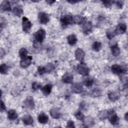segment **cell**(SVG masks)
Wrapping results in <instances>:
<instances>
[{
  "label": "cell",
  "mask_w": 128,
  "mask_h": 128,
  "mask_svg": "<svg viewBox=\"0 0 128 128\" xmlns=\"http://www.w3.org/2000/svg\"><path fill=\"white\" fill-rule=\"evenodd\" d=\"M84 122L86 126H90L94 124V120L92 117L88 116L84 119Z\"/></svg>",
  "instance_id": "obj_28"
},
{
  "label": "cell",
  "mask_w": 128,
  "mask_h": 128,
  "mask_svg": "<svg viewBox=\"0 0 128 128\" xmlns=\"http://www.w3.org/2000/svg\"><path fill=\"white\" fill-rule=\"evenodd\" d=\"M60 22L63 26H66L73 23L72 16L70 15H64L61 17Z\"/></svg>",
  "instance_id": "obj_7"
},
{
  "label": "cell",
  "mask_w": 128,
  "mask_h": 128,
  "mask_svg": "<svg viewBox=\"0 0 128 128\" xmlns=\"http://www.w3.org/2000/svg\"><path fill=\"white\" fill-rule=\"evenodd\" d=\"M116 5L119 8H122L123 6V2L122 1H116L115 2Z\"/></svg>",
  "instance_id": "obj_39"
},
{
  "label": "cell",
  "mask_w": 128,
  "mask_h": 128,
  "mask_svg": "<svg viewBox=\"0 0 128 128\" xmlns=\"http://www.w3.org/2000/svg\"><path fill=\"white\" fill-rule=\"evenodd\" d=\"M102 2L105 7L108 8L111 7L114 2L112 0H102Z\"/></svg>",
  "instance_id": "obj_35"
},
{
  "label": "cell",
  "mask_w": 128,
  "mask_h": 128,
  "mask_svg": "<svg viewBox=\"0 0 128 128\" xmlns=\"http://www.w3.org/2000/svg\"><path fill=\"white\" fill-rule=\"evenodd\" d=\"M66 128H74L75 126L74 122L71 120H70L67 122V125L66 126Z\"/></svg>",
  "instance_id": "obj_38"
},
{
  "label": "cell",
  "mask_w": 128,
  "mask_h": 128,
  "mask_svg": "<svg viewBox=\"0 0 128 128\" xmlns=\"http://www.w3.org/2000/svg\"><path fill=\"white\" fill-rule=\"evenodd\" d=\"M84 52L80 48H78L75 51V58L78 61H82L84 57Z\"/></svg>",
  "instance_id": "obj_14"
},
{
  "label": "cell",
  "mask_w": 128,
  "mask_h": 128,
  "mask_svg": "<svg viewBox=\"0 0 128 128\" xmlns=\"http://www.w3.org/2000/svg\"><path fill=\"white\" fill-rule=\"evenodd\" d=\"M80 1L79 0H68V2L70 3V4H74L75 3H76V2H78Z\"/></svg>",
  "instance_id": "obj_43"
},
{
  "label": "cell",
  "mask_w": 128,
  "mask_h": 128,
  "mask_svg": "<svg viewBox=\"0 0 128 128\" xmlns=\"http://www.w3.org/2000/svg\"><path fill=\"white\" fill-rule=\"evenodd\" d=\"M54 69V66L52 63H48L44 66H38V73L40 75H42L45 73L50 72Z\"/></svg>",
  "instance_id": "obj_1"
},
{
  "label": "cell",
  "mask_w": 128,
  "mask_h": 128,
  "mask_svg": "<svg viewBox=\"0 0 128 128\" xmlns=\"http://www.w3.org/2000/svg\"><path fill=\"white\" fill-rule=\"evenodd\" d=\"M102 48V44L100 42H94L92 45V48L96 51V52H98Z\"/></svg>",
  "instance_id": "obj_32"
},
{
  "label": "cell",
  "mask_w": 128,
  "mask_h": 128,
  "mask_svg": "<svg viewBox=\"0 0 128 128\" xmlns=\"http://www.w3.org/2000/svg\"><path fill=\"white\" fill-rule=\"evenodd\" d=\"M67 40L70 45L74 46L77 42L78 39L76 36L74 34H71L68 36Z\"/></svg>",
  "instance_id": "obj_23"
},
{
  "label": "cell",
  "mask_w": 128,
  "mask_h": 128,
  "mask_svg": "<svg viewBox=\"0 0 128 128\" xmlns=\"http://www.w3.org/2000/svg\"><path fill=\"white\" fill-rule=\"evenodd\" d=\"M110 114V110H104L98 112V118L100 120H104L108 118Z\"/></svg>",
  "instance_id": "obj_22"
},
{
  "label": "cell",
  "mask_w": 128,
  "mask_h": 128,
  "mask_svg": "<svg viewBox=\"0 0 128 128\" xmlns=\"http://www.w3.org/2000/svg\"><path fill=\"white\" fill-rule=\"evenodd\" d=\"M108 98L109 100L112 102H115L118 100L120 98V94L117 92H110L108 94Z\"/></svg>",
  "instance_id": "obj_17"
},
{
  "label": "cell",
  "mask_w": 128,
  "mask_h": 128,
  "mask_svg": "<svg viewBox=\"0 0 128 128\" xmlns=\"http://www.w3.org/2000/svg\"><path fill=\"white\" fill-rule=\"evenodd\" d=\"M124 119H125L126 121L128 120V112H126V113L125 114V115H124Z\"/></svg>",
  "instance_id": "obj_44"
},
{
  "label": "cell",
  "mask_w": 128,
  "mask_h": 128,
  "mask_svg": "<svg viewBox=\"0 0 128 128\" xmlns=\"http://www.w3.org/2000/svg\"><path fill=\"white\" fill-rule=\"evenodd\" d=\"M84 18L82 16L80 15H76L72 16V22L73 23L76 24H80L83 22L84 21Z\"/></svg>",
  "instance_id": "obj_25"
},
{
  "label": "cell",
  "mask_w": 128,
  "mask_h": 128,
  "mask_svg": "<svg viewBox=\"0 0 128 128\" xmlns=\"http://www.w3.org/2000/svg\"><path fill=\"white\" fill-rule=\"evenodd\" d=\"M71 90L75 94H80L83 91L82 86L79 83H74L71 86Z\"/></svg>",
  "instance_id": "obj_12"
},
{
  "label": "cell",
  "mask_w": 128,
  "mask_h": 128,
  "mask_svg": "<svg viewBox=\"0 0 128 128\" xmlns=\"http://www.w3.org/2000/svg\"><path fill=\"white\" fill-rule=\"evenodd\" d=\"M80 108L82 110H84V108H86V104H85V103L84 102H81L80 104Z\"/></svg>",
  "instance_id": "obj_41"
},
{
  "label": "cell",
  "mask_w": 128,
  "mask_h": 128,
  "mask_svg": "<svg viewBox=\"0 0 128 128\" xmlns=\"http://www.w3.org/2000/svg\"><path fill=\"white\" fill-rule=\"evenodd\" d=\"M19 56L22 59L26 58L28 56V51L26 48H22L19 50Z\"/></svg>",
  "instance_id": "obj_30"
},
{
  "label": "cell",
  "mask_w": 128,
  "mask_h": 128,
  "mask_svg": "<svg viewBox=\"0 0 128 128\" xmlns=\"http://www.w3.org/2000/svg\"><path fill=\"white\" fill-rule=\"evenodd\" d=\"M52 86L50 84H47L44 86L42 87L41 88L42 92L44 96L49 95L52 92Z\"/></svg>",
  "instance_id": "obj_21"
},
{
  "label": "cell",
  "mask_w": 128,
  "mask_h": 128,
  "mask_svg": "<svg viewBox=\"0 0 128 128\" xmlns=\"http://www.w3.org/2000/svg\"><path fill=\"white\" fill-rule=\"evenodd\" d=\"M94 79L90 77H88L86 78L83 81L84 84L88 88L92 86L94 84Z\"/></svg>",
  "instance_id": "obj_29"
},
{
  "label": "cell",
  "mask_w": 128,
  "mask_h": 128,
  "mask_svg": "<svg viewBox=\"0 0 128 128\" xmlns=\"http://www.w3.org/2000/svg\"><path fill=\"white\" fill-rule=\"evenodd\" d=\"M0 10L4 12H9L11 10L10 2L8 0L3 1L0 4Z\"/></svg>",
  "instance_id": "obj_20"
},
{
  "label": "cell",
  "mask_w": 128,
  "mask_h": 128,
  "mask_svg": "<svg viewBox=\"0 0 128 128\" xmlns=\"http://www.w3.org/2000/svg\"><path fill=\"white\" fill-rule=\"evenodd\" d=\"M109 122L114 126L118 125L119 123V118L117 114L112 110H110V114L108 116Z\"/></svg>",
  "instance_id": "obj_4"
},
{
  "label": "cell",
  "mask_w": 128,
  "mask_h": 128,
  "mask_svg": "<svg viewBox=\"0 0 128 128\" xmlns=\"http://www.w3.org/2000/svg\"><path fill=\"white\" fill-rule=\"evenodd\" d=\"M18 114L14 110H10L8 112V118L10 120H14L18 118Z\"/></svg>",
  "instance_id": "obj_26"
},
{
  "label": "cell",
  "mask_w": 128,
  "mask_h": 128,
  "mask_svg": "<svg viewBox=\"0 0 128 128\" xmlns=\"http://www.w3.org/2000/svg\"><path fill=\"white\" fill-rule=\"evenodd\" d=\"M126 26L124 24H120L114 30L116 34H122L126 32Z\"/></svg>",
  "instance_id": "obj_13"
},
{
  "label": "cell",
  "mask_w": 128,
  "mask_h": 128,
  "mask_svg": "<svg viewBox=\"0 0 128 128\" xmlns=\"http://www.w3.org/2000/svg\"><path fill=\"white\" fill-rule=\"evenodd\" d=\"M12 12L15 16H20L23 14V10L20 6H17L14 8Z\"/></svg>",
  "instance_id": "obj_27"
},
{
  "label": "cell",
  "mask_w": 128,
  "mask_h": 128,
  "mask_svg": "<svg viewBox=\"0 0 128 128\" xmlns=\"http://www.w3.org/2000/svg\"><path fill=\"white\" fill-rule=\"evenodd\" d=\"M8 70V66L5 64H2L0 66V72L2 74H7Z\"/></svg>",
  "instance_id": "obj_31"
},
{
  "label": "cell",
  "mask_w": 128,
  "mask_h": 128,
  "mask_svg": "<svg viewBox=\"0 0 128 128\" xmlns=\"http://www.w3.org/2000/svg\"><path fill=\"white\" fill-rule=\"evenodd\" d=\"M92 25L90 22H85L82 26V31L86 34H89L92 32Z\"/></svg>",
  "instance_id": "obj_10"
},
{
  "label": "cell",
  "mask_w": 128,
  "mask_h": 128,
  "mask_svg": "<svg viewBox=\"0 0 128 128\" xmlns=\"http://www.w3.org/2000/svg\"><path fill=\"white\" fill-rule=\"evenodd\" d=\"M101 94H102V92L100 90L95 89L92 92L90 95L92 96L98 97V96H100L101 95Z\"/></svg>",
  "instance_id": "obj_34"
},
{
  "label": "cell",
  "mask_w": 128,
  "mask_h": 128,
  "mask_svg": "<svg viewBox=\"0 0 128 128\" xmlns=\"http://www.w3.org/2000/svg\"><path fill=\"white\" fill-rule=\"evenodd\" d=\"M6 110V106L4 104V103L2 102V100H0V110Z\"/></svg>",
  "instance_id": "obj_40"
},
{
  "label": "cell",
  "mask_w": 128,
  "mask_h": 128,
  "mask_svg": "<svg viewBox=\"0 0 128 128\" xmlns=\"http://www.w3.org/2000/svg\"><path fill=\"white\" fill-rule=\"evenodd\" d=\"M35 40L37 42L42 43L46 38V32L44 30L40 28L34 34Z\"/></svg>",
  "instance_id": "obj_3"
},
{
  "label": "cell",
  "mask_w": 128,
  "mask_h": 128,
  "mask_svg": "<svg viewBox=\"0 0 128 128\" xmlns=\"http://www.w3.org/2000/svg\"><path fill=\"white\" fill-rule=\"evenodd\" d=\"M22 120L24 124L28 126L33 124L34 120L32 116L30 114H25L22 118Z\"/></svg>",
  "instance_id": "obj_19"
},
{
  "label": "cell",
  "mask_w": 128,
  "mask_h": 128,
  "mask_svg": "<svg viewBox=\"0 0 128 128\" xmlns=\"http://www.w3.org/2000/svg\"><path fill=\"white\" fill-rule=\"evenodd\" d=\"M77 70L79 74L82 76H86L88 74L90 70L87 65L84 62H82L77 66Z\"/></svg>",
  "instance_id": "obj_2"
},
{
  "label": "cell",
  "mask_w": 128,
  "mask_h": 128,
  "mask_svg": "<svg viewBox=\"0 0 128 128\" xmlns=\"http://www.w3.org/2000/svg\"><path fill=\"white\" fill-rule=\"evenodd\" d=\"M32 58L31 56H28L26 58L22 59L20 62V66L22 68H26L29 66L31 63Z\"/></svg>",
  "instance_id": "obj_11"
},
{
  "label": "cell",
  "mask_w": 128,
  "mask_h": 128,
  "mask_svg": "<svg viewBox=\"0 0 128 128\" xmlns=\"http://www.w3.org/2000/svg\"><path fill=\"white\" fill-rule=\"evenodd\" d=\"M110 49H111L112 54L114 56H117L120 54V49L116 44L112 45L110 47Z\"/></svg>",
  "instance_id": "obj_24"
},
{
  "label": "cell",
  "mask_w": 128,
  "mask_h": 128,
  "mask_svg": "<svg viewBox=\"0 0 128 128\" xmlns=\"http://www.w3.org/2000/svg\"><path fill=\"white\" fill-rule=\"evenodd\" d=\"M116 35L114 30H108V31H107L106 32V36L108 38H109L110 40L112 39L114 36Z\"/></svg>",
  "instance_id": "obj_36"
},
{
  "label": "cell",
  "mask_w": 128,
  "mask_h": 128,
  "mask_svg": "<svg viewBox=\"0 0 128 128\" xmlns=\"http://www.w3.org/2000/svg\"><path fill=\"white\" fill-rule=\"evenodd\" d=\"M74 79L73 75L69 72H66L62 77V81L66 84H70L72 82Z\"/></svg>",
  "instance_id": "obj_16"
},
{
  "label": "cell",
  "mask_w": 128,
  "mask_h": 128,
  "mask_svg": "<svg viewBox=\"0 0 128 128\" xmlns=\"http://www.w3.org/2000/svg\"><path fill=\"white\" fill-rule=\"evenodd\" d=\"M41 87V84L37 82H34L32 84V88L34 90H37Z\"/></svg>",
  "instance_id": "obj_37"
},
{
  "label": "cell",
  "mask_w": 128,
  "mask_h": 128,
  "mask_svg": "<svg viewBox=\"0 0 128 128\" xmlns=\"http://www.w3.org/2000/svg\"><path fill=\"white\" fill-rule=\"evenodd\" d=\"M38 18L40 22L43 24H46L50 20V16L48 14L44 12H40Z\"/></svg>",
  "instance_id": "obj_8"
},
{
  "label": "cell",
  "mask_w": 128,
  "mask_h": 128,
  "mask_svg": "<svg viewBox=\"0 0 128 128\" xmlns=\"http://www.w3.org/2000/svg\"><path fill=\"white\" fill-rule=\"evenodd\" d=\"M38 120L40 124H45L48 120V116L44 112H42L38 115Z\"/></svg>",
  "instance_id": "obj_18"
},
{
  "label": "cell",
  "mask_w": 128,
  "mask_h": 128,
  "mask_svg": "<svg viewBox=\"0 0 128 128\" xmlns=\"http://www.w3.org/2000/svg\"><path fill=\"white\" fill-rule=\"evenodd\" d=\"M24 104L27 108L30 110L34 109L35 106L34 98L31 96H28L26 98L24 101Z\"/></svg>",
  "instance_id": "obj_9"
},
{
  "label": "cell",
  "mask_w": 128,
  "mask_h": 128,
  "mask_svg": "<svg viewBox=\"0 0 128 128\" xmlns=\"http://www.w3.org/2000/svg\"><path fill=\"white\" fill-rule=\"evenodd\" d=\"M32 23L27 18L24 16L22 19V28L23 30L26 33L28 32L32 28Z\"/></svg>",
  "instance_id": "obj_5"
},
{
  "label": "cell",
  "mask_w": 128,
  "mask_h": 128,
  "mask_svg": "<svg viewBox=\"0 0 128 128\" xmlns=\"http://www.w3.org/2000/svg\"><path fill=\"white\" fill-rule=\"evenodd\" d=\"M112 72L114 74H121L126 72V68L118 64H114L111 67Z\"/></svg>",
  "instance_id": "obj_6"
},
{
  "label": "cell",
  "mask_w": 128,
  "mask_h": 128,
  "mask_svg": "<svg viewBox=\"0 0 128 128\" xmlns=\"http://www.w3.org/2000/svg\"><path fill=\"white\" fill-rule=\"evenodd\" d=\"M74 116L78 120H81V121L84 120V116L80 111H78V112H76L74 114Z\"/></svg>",
  "instance_id": "obj_33"
},
{
  "label": "cell",
  "mask_w": 128,
  "mask_h": 128,
  "mask_svg": "<svg viewBox=\"0 0 128 128\" xmlns=\"http://www.w3.org/2000/svg\"><path fill=\"white\" fill-rule=\"evenodd\" d=\"M50 114L52 118L55 119H58L62 116V114L58 108H52L50 112Z\"/></svg>",
  "instance_id": "obj_15"
},
{
  "label": "cell",
  "mask_w": 128,
  "mask_h": 128,
  "mask_svg": "<svg viewBox=\"0 0 128 128\" xmlns=\"http://www.w3.org/2000/svg\"><path fill=\"white\" fill-rule=\"evenodd\" d=\"M46 2L48 4H53L54 2H55V0H46Z\"/></svg>",
  "instance_id": "obj_42"
}]
</instances>
